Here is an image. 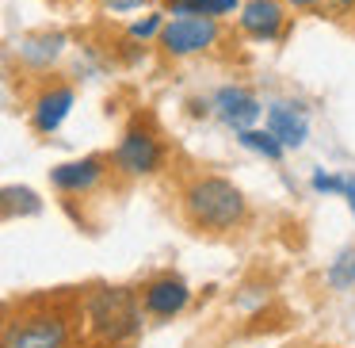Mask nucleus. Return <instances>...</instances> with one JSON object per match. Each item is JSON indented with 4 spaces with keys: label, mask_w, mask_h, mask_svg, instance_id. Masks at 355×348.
<instances>
[{
    "label": "nucleus",
    "mask_w": 355,
    "mask_h": 348,
    "mask_svg": "<svg viewBox=\"0 0 355 348\" xmlns=\"http://www.w3.org/2000/svg\"><path fill=\"white\" fill-rule=\"evenodd\" d=\"M77 348H123L141 333V291L123 283H96L73 299Z\"/></svg>",
    "instance_id": "1"
},
{
    "label": "nucleus",
    "mask_w": 355,
    "mask_h": 348,
    "mask_svg": "<svg viewBox=\"0 0 355 348\" xmlns=\"http://www.w3.org/2000/svg\"><path fill=\"white\" fill-rule=\"evenodd\" d=\"M180 210H184L187 226L199 233H233L248 218V199L230 176L199 172L180 192Z\"/></svg>",
    "instance_id": "2"
},
{
    "label": "nucleus",
    "mask_w": 355,
    "mask_h": 348,
    "mask_svg": "<svg viewBox=\"0 0 355 348\" xmlns=\"http://www.w3.org/2000/svg\"><path fill=\"white\" fill-rule=\"evenodd\" d=\"M0 348H77V310L69 299H31L8 314Z\"/></svg>",
    "instance_id": "3"
},
{
    "label": "nucleus",
    "mask_w": 355,
    "mask_h": 348,
    "mask_svg": "<svg viewBox=\"0 0 355 348\" xmlns=\"http://www.w3.org/2000/svg\"><path fill=\"white\" fill-rule=\"evenodd\" d=\"M168 161V149H164L161 134L146 123H134L123 131V138L111 149V169L126 180H141V176H157Z\"/></svg>",
    "instance_id": "4"
},
{
    "label": "nucleus",
    "mask_w": 355,
    "mask_h": 348,
    "mask_svg": "<svg viewBox=\"0 0 355 348\" xmlns=\"http://www.w3.org/2000/svg\"><path fill=\"white\" fill-rule=\"evenodd\" d=\"M157 42L168 58H191L222 42V24L214 16H172Z\"/></svg>",
    "instance_id": "5"
},
{
    "label": "nucleus",
    "mask_w": 355,
    "mask_h": 348,
    "mask_svg": "<svg viewBox=\"0 0 355 348\" xmlns=\"http://www.w3.org/2000/svg\"><path fill=\"white\" fill-rule=\"evenodd\" d=\"M73 103H77V88H73V85H65V81H50V85H42L39 96L31 100V126H35V134L50 138V134L69 119Z\"/></svg>",
    "instance_id": "6"
},
{
    "label": "nucleus",
    "mask_w": 355,
    "mask_h": 348,
    "mask_svg": "<svg viewBox=\"0 0 355 348\" xmlns=\"http://www.w3.org/2000/svg\"><path fill=\"white\" fill-rule=\"evenodd\" d=\"M111 169V157H80V161H62L50 169V184L62 195H88L92 188L103 184Z\"/></svg>",
    "instance_id": "7"
},
{
    "label": "nucleus",
    "mask_w": 355,
    "mask_h": 348,
    "mask_svg": "<svg viewBox=\"0 0 355 348\" xmlns=\"http://www.w3.org/2000/svg\"><path fill=\"white\" fill-rule=\"evenodd\" d=\"M187 302H191V287L180 276H172V272L153 276L141 287V306H146L149 317H176L187 310Z\"/></svg>",
    "instance_id": "8"
},
{
    "label": "nucleus",
    "mask_w": 355,
    "mask_h": 348,
    "mask_svg": "<svg viewBox=\"0 0 355 348\" xmlns=\"http://www.w3.org/2000/svg\"><path fill=\"white\" fill-rule=\"evenodd\" d=\"M214 115L222 119L230 131H248V126H256V119H260L263 103L256 100V92H248L245 85H222L214 92Z\"/></svg>",
    "instance_id": "9"
},
{
    "label": "nucleus",
    "mask_w": 355,
    "mask_h": 348,
    "mask_svg": "<svg viewBox=\"0 0 355 348\" xmlns=\"http://www.w3.org/2000/svg\"><path fill=\"white\" fill-rule=\"evenodd\" d=\"M283 24H286V0H248V4H241L237 27H241V35H248L252 42L279 39Z\"/></svg>",
    "instance_id": "10"
},
{
    "label": "nucleus",
    "mask_w": 355,
    "mask_h": 348,
    "mask_svg": "<svg viewBox=\"0 0 355 348\" xmlns=\"http://www.w3.org/2000/svg\"><path fill=\"white\" fill-rule=\"evenodd\" d=\"M268 131L275 134L286 149H302V146H306V138H309L306 108H302V103H286V100L271 103V108H268Z\"/></svg>",
    "instance_id": "11"
},
{
    "label": "nucleus",
    "mask_w": 355,
    "mask_h": 348,
    "mask_svg": "<svg viewBox=\"0 0 355 348\" xmlns=\"http://www.w3.org/2000/svg\"><path fill=\"white\" fill-rule=\"evenodd\" d=\"M65 47H69V39H65L62 31H39V35H27L16 54H19V65H24V69L46 73L50 65L65 54Z\"/></svg>",
    "instance_id": "12"
},
{
    "label": "nucleus",
    "mask_w": 355,
    "mask_h": 348,
    "mask_svg": "<svg viewBox=\"0 0 355 348\" xmlns=\"http://www.w3.org/2000/svg\"><path fill=\"white\" fill-rule=\"evenodd\" d=\"M0 207H4V218H35L42 215V199L35 188H24V184H8L0 192Z\"/></svg>",
    "instance_id": "13"
},
{
    "label": "nucleus",
    "mask_w": 355,
    "mask_h": 348,
    "mask_svg": "<svg viewBox=\"0 0 355 348\" xmlns=\"http://www.w3.org/2000/svg\"><path fill=\"white\" fill-rule=\"evenodd\" d=\"M237 142L248 149V154H256V157H263V161H283L286 157V146L275 138V134L268 131V126H248V131H237Z\"/></svg>",
    "instance_id": "14"
},
{
    "label": "nucleus",
    "mask_w": 355,
    "mask_h": 348,
    "mask_svg": "<svg viewBox=\"0 0 355 348\" xmlns=\"http://www.w3.org/2000/svg\"><path fill=\"white\" fill-rule=\"evenodd\" d=\"M324 283L332 287V291H347V287H355V245L340 249L336 260L324 268Z\"/></svg>",
    "instance_id": "15"
},
{
    "label": "nucleus",
    "mask_w": 355,
    "mask_h": 348,
    "mask_svg": "<svg viewBox=\"0 0 355 348\" xmlns=\"http://www.w3.org/2000/svg\"><path fill=\"white\" fill-rule=\"evenodd\" d=\"M233 12H241L237 0H180L176 8H172V16H233Z\"/></svg>",
    "instance_id": "16"
},
{
    "label": "nucleus",
    "mask_w": 355,
    "mask_h": 348,
    "mask_svg": "<svg viewBox=\"0 0 355 348\" xmlns=\"http://www.w3.org/2000/svg\"><path fill=\"white\" fill-rule=\"evenodd\" d=\"M164 12H149V16H141V19H134L130 27H126V39L130 42H149V39H161V31H164Z\"/></svg>",
    "instance_id": "17"
},
{
    "label": "nucleus",
    "mask_w": 355,
    "mask_h": 348,
    "mask_svg": "<svg viewBox=\"0 0 355 348\" xmlns=\"http://www.w3.org/2000/svg\"><path fill=\"white\" fill-rule=\"evenodd\" d=\"M309 188H313L317 195H344L347 192V176H344V172L317 169L313 176H309Z\"/></svg>",
    "instance_id": "18"
},
{
    "label": "nucleus",
    "mask_w": 355,
    "mask_h": 348,
    "mask_svg": "<svg viewBox=\"0 0 355 348\" xmlns=\"http://www.w3.org/2000/svg\"><path fill=\"white\" fill-rule=\"evenodd\" d=\"M317 16H329V19H344V16H355V0H321Z\"/></svg>",
    "instance_id": "19"
},
{
    "label": "nucleus",
    "mask_w": 355,
    "mask_h": 348,
    "mask_svg": "<svg viewBox=\"0 0 355 348\" xmlns=\"http://www.w3.org/2000/svg\"><path fill=\"white\" fill-rule=\"evenodd\" d=\"M103 12H115V16H126V12H138L146 8V0H100Z\"/></svg>",
    "instance_id": "20"
},
{
    "label": "nucleus",
    "mask_w": 355,
    "mask_h": 348,
    "mask_svg": "<svg viewBox=\"0 0 355 348\" xmlns=\"http://www.w3.org/2000/svg\"><path fill=\"white\" fill-rule=\"evenodd\" d=\"M291 8H298V12H317L321 8V0H286Z\"/></svg>",
    "instance_id": "21"
},
{
    "label": "nucleus",
    "mask_w": 355,
    "mask_h": 348,
    "mask_svg": "<svg viewBox=\"0 0 355 348\" xmlns=\"http://www.w3.org/2000/svg\"><path fill=\"white\" fill-rule=\"evenodd\" d=\"M344 199H347V210L355 215V176H347V192H344Z\"/></svg>",
    "instance_id": "22"
},
{
    "label": "nucleus",
    "mask_w": 355,
    "mask_h": 348,
    "mask_svg": "<svg viewBox=\"0 0 355 348\" xmlns=\"http://www.w3.org/2000/svg\"><path fill=\"white\" fill-rule=\"evenodd\" d=\"M164 4H168V8H176V4H180V0H164Z\"/></svg>",
    "instance_id": "23"
}]
</instances>
